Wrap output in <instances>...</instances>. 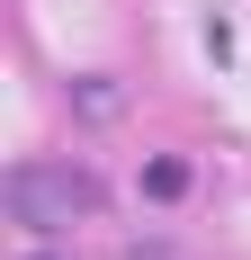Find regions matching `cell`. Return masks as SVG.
<instances>
[{"instance_id":"7a4b0ae2","label":"cell","mask_w":251,"mask_h":260,"mask_svg":"<svg viewBox=\"0 0 251 260\" xmlns=\"http://www.w3.org/2000/svg\"><path fill=\"white\" fill-rule=\"evenodd\" d=\"M144 198H152V207H171V198H189V161H179V153L144 161Z\"/></svg>"},{"instance_id":"6da1fadb","label":"cell","mask_w":251,"mask_h":260,"mask_svg":"<svg viewBox=\"0 0 251 260\" xmlns=\"http://www.w3.org/2000/svg\"><path fill=\"white\" fill-rule=\"evenodd\" d=\"M108 207V188L90 161H18L9 171V215L27 234H63V224H90Z\"/></svg>"},{"instance_id":"277c9868","label":"cell","mask_w":251,"mask_h":260,"mask_svg":"<svg viewBox=\"0 0 251 260\" xmlns=\"http://www.w3.org/2000/svg\"><path fill=\"white\" fill-rule=\"evenodd\" d=\"M36 260H54V251H36Z\"/></svg>"},{"instance_id":"3957f363","label":"cell","mask_w":251,"mask_h":260,"mask_svg":"<svg viewBox=\"0 0 251 260\" xmlns=\"http://www.w3.org/2000/svg\"><path fill=\"white\" fill-rule=\"evenodd\" d=\"M72 99H81V117H108V108H117V81H108V72H90Z\"/></svg>"}]
</instances>
